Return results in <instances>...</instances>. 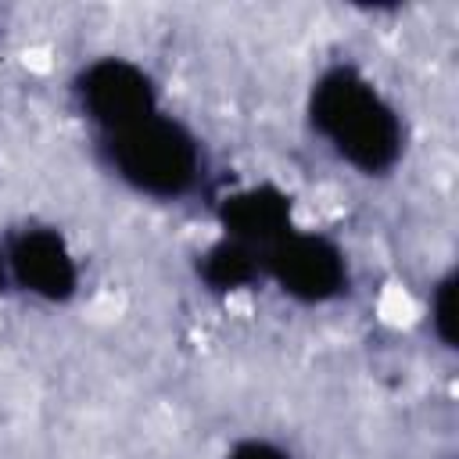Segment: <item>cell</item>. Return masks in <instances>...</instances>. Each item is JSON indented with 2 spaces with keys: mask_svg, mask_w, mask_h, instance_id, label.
<instances>
[{
  "mask_svg": "<svg viewBox=\"0 0 459 459\" xmlns=\"http://www.w3.org/2000/svg\"><path fill=\"white\" fill-rule=\"evenodd\" d=\"M312 122L341 158L362 172L387 169L402 151V129L384 97L351 68H333L316 82Z\"/></svg>",
  "mask_w": 459,
  "mask_h": 459,
  "instance_id": "cell-1",
  "label": "cell"
},
{
  "mask_svg": "<svg viewBox=\"0 0 459 459\" xmlns=\"http://www.w3.org/2000/svg\"><path fill=\"white\" fill-rule=\"evenodd\" d=\"M108 140H111L115 169L136 190H147L154 197H176L197 176L194 136L161 115H147V118L111 133Z\"/></svg>",
  "mask_w": 459,
  "mask_h": 459,
  "instance_id": "cell-2",
  "label": "cell"
},
{
  "mask_svg": "<svg viewBox=\"0 0 459 459\" xmlns=\"http://www.w3.org/2000/svg\"><path fill=\"white\" fill-rule=\"evenodd\" d=\"M262 262L280 280V287L301 301H326L344 287L341 251L316 233L287 230L280 240H273L265 247Z\"/></svg>",
  "mask_w": 459,
  "mask_h": 459,
  "instance_id": "cell-3",
  "label": "cell"
},
{
  "mask_svg": "<svg viewBox=\"0 0 459 459\" xmlns=\"http://www.w3.org/2000/svg\"><path fill=\"white\" fill-rule=\"evenodd\" d=\"M79 97H82V108L93 122H100L111 133L154 115V90H151V79L129 65V61H118V57H104L97 65H90L79 79Z\"/></svg>",
  "mask_w": 459,
  "mask_h": 459,
  "instance_id": "cell-4",
  "label": "cell"
},
{
  "mask_svg": "<svg viewBox=\"0 0 459 459\" xmlns=\"http://www.w3.org/2000/svg\"><path fill=\"white\" fill-rule=\"evenodd\" d=\"M11 273L22 287H29L39 298L65 301L75 290V262L65 247V240L50 230H25L11 244Z\"/></svg>",
  "mask_w": 459,
  "mask_h": 459,
  "instance_id": "cell-5",
  "label": "cell"
},
{
  "mask_svg": "<svg viewBox=\"0 0 459 459\" xmlns=\"http://www.w3.org/2000/svg\"><path fill=\"white\" fill-rule=\"evenodd\" d=\"M222 226L230 230V240L265 251L290 230V201L276 186L240 190L222 204Z\"/></svg>",
  "mask_w": 459,
  "mask_h": 459,
  "instance_id": "cell-6",
  "label": "cell"
},
{
  "mask_svg": "<svg viewBox=\"0 0 459 459\" xmlns=\"http://www.w3.org/2000/svg\"><path fill=\"white\" fill-rule=\"evenodd\" d=\"M201 273H204V280H208L215 290L244 287V283L258 273L255 247H247V244H240V240H222V244H215V247L204 255Z\"/></svg>",
  "mask_w": 459,
  "mask_h": 459,
  "instance_id": "cell-7",
  "label": "cell"
},
{
  "mask_svg": "<svg viewBox=\"0 0 459 459\" xmlns=\"http://www.w3.org/2000/svg\"><path fill=\"white\" fill-rule=\"evenodd\" d=\"M434 326L445 344L455 341V280H445L434 298Z\"/></svg>",
  "mask_w": 459,
  "mask_h": 459,
  "instance_id": "cell-8",
  "label": "cell"
},
{
  "mask_svg": "<svg viewBox=\"0 0 459 459\" xmlns=\"http://www.w3.org/2000/svg\"><path fill=\"white\" fill-rule=\"evenodd\" d=\"M230 459H287V455L269 441H244L230 452Z\"/></svg>",
  "mask_w": 459,
  "mask_h": 459,
  "instance_id": "cell-9",
  "label": "cell"
},
{
  "mask_svg": "<svg viewBox=\"0 0 459 459\" xmlns=\"http://www.w3.org/2000/svg\"><path fill=\"white\" fill-rule=\"evenodd\" d=\"M4 276H7V273H4V258H0V287H4Z\"/></svg>",
  "mask_w": 459,
  "mask_h": 459,
  "instance_id": "cell-10",
  "label": "cell"
}]
</instances>
